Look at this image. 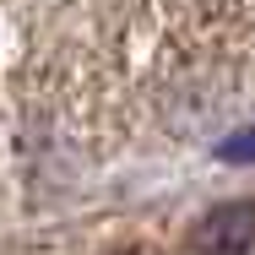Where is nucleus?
Instances as JSON below:
<instances>
[{
    "label": "nucleus",
    "instance_id": "obj_1",
    "mask_svg": "<svg viewBox=\"0 0 255 255\" xmlns=\"http://www.w3.org/2000/svg\"><path fill=\"white\" fill-rule=\"evenodd\" d=\"M201 250L206 255H250L255 250V206L228 201L201 223Z\"/></svg>",
    "mask_w": 255,
    "mask_h": 255
},
{
    "label": "nucleus",
    "instance_id": "obj_2",
    "mask_svg": "<svg viewBox=\"0 0 255 255\" xmlns=\"http://www.w3.org/2000/svg\"><path fill=\"white\" fill-rule=\"evenodd\" d=\"M223 163H255V130H239V136H228L223 147H217Z\"/></svg>",
    "mask_w": 255,
    "mask_h": 255
}]
</instances>
